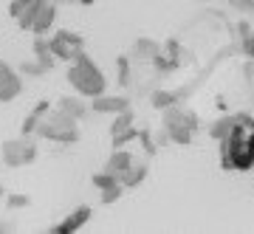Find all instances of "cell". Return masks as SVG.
<instances>
[{"instance_id":"6da1fadb","label":"cell","mask_w":254,"mask_h":234,"mask_svg":"<svg viewBox=\"0 0 254 234\" xmlns=\"http://www.w3.org/2000/svg\"><path fill=\"white\" fill-rule=\"evenodd\" d=\"M220 164L223 170H254V121L249 116H237L232 133L220 141Z\"/></svg>"},{"instance_id":"7a4b0ae2","label":"cell","mask_w":254,"mask_h":234,"mask_svg":"<svg viewBox=\"0 0 254 234\" xmlns=\"http://www.w3.org/2000/svg\"><path fill=\"white\" fill-rule=\"evenodd\" d=\"M68 82L73 85V90H76L79 96H88V99L105 93V88H108L105 73L99 71V65L93 62L91 57H85V54H79L76 59H73L71 71H68Z\"/></svg>"},{"instance_id":"3957f363","label":"cell","mask_w":254,"mask_h":234,"mask_svg":"<svg viewBox=\"0 0 254 234\" xmlns=\"http://www.w3.org/2000/svg\"><path fill=\"white\" fill-rule=\"evenodd\" d=\"M37 135H43V138H48V141L71 144V141L79 138V133H76V118L65 116V113H60V110H48L46 116H43V121L37 124Z\"/></svg>"},{"instance_id":"277c9868","label":"cell","mask_w":254,"mask_h":234,"mask_svg":"<svg viewBox=\"0 0 254 234\" xmlns=\"http://www.w3.org/2000/svg\"><path fill=\"white\" fill-rule=\"evenodd\" d=\"M195 124L198 118L192 116L190 110L184 108H167V116H164V127H167V135L173 138L175 144H190L192 141V133H195Z\"/></svg>"},{"instance_id":"5b68a950","label":"cell","mask_w":254,"mask_h":234,"mask_svg":"<svg viewBox=\"0 0 254 234\" xmlns=\"http://www.w3.org/2000/svg\"><path fill=\"white\" fill-rule=\"evenodd\" d=\"M48 48L54 59H63V62H73L79 54H85V43H82L79 34L73 31H57L51 40H48Z\"/></svg>"},{"instance_id":"8992f818","label":"cell","mask_w":254,"mask_h":234,"mask_svg":"<svg viewBox=\"0 0 254 234\" xmlns=\"http://www.w3.org/2000/svg\"><path fill=\"white\" fill-rule=\"evenodd\" d=\"M37 158V144L23 135V138H14L9 144L3 147V161L9 164V167H23V164H31Z\"/></svg>"},{"instance_id":"52a82bcc","label":"cell","mask_w":254,"mask_h":234,"mask_svg":"<svg viewBox=\"0 0 254 234\" xmlns=\"http://www.w3.org/2000/svg\"><path fill=\"white\" fill-rule=\"evenodd\" d=\"M20 90H23V79H20V73L14 71L11 65L0 62V102L17 99Z\"/></svg>"},{"instance_id":"ba28073f","label":"cell","mask_w":254,"mask_h":234,"mask_svg":"<svg viewBox=\"0 0 254 234\" xmlns=\"http://www.w3.org/2000/svg\"><path fill=\"white\" fill-rule=\"evenodd\" d=\"M54 20H57V3L54 0H43L40 9H37V14H34V20H31V28H28V31L37 34V37H43V34L51 31Z\"/></svg>"},{"instance_id":"9c48e42d","label":"cell","mask_w":254,"mask_h":234,"mask_svg":"<svg viewBox=\"0 0 254 234\" xmlns=\"http://www.w3.org/2000/svg\"><path fill=\"white\" fill-rule=\"evenodd\" d=\"M93 183H96V189L102 192V200H105V203L119 200V198H122V192H125L119 175H113V172H108V170L99 172V175H93Z\"/></svg>"},{"instance_id":"30bf717a","label":"cell","mask_w":254,"mask_h":234,"mask_svg":"<svg viewBox=\"0 0 254 234\" xmlns=\"http://www.w3.org/2000/svg\"><path fill=\"white\" fill-rule=\"evenodd\" d=\"M40 3H43V0H11L9 11H11V17L17 20L20 28H26V31L31 28V20H34Z\"/></svg>"},{"instance_id":"8fae6325","label":"cell","mask_w":254,"mask_h":234,"mask_svg":"<svg viewBox=\"0 0 254 234\" xmlns=\"http://www.w3.org/2000/svg\"><path fill=\"white\" fill-rule=\"evenodd\" d=\"M96 113H125L130 108V102L125 96H110V93H99V96H93V105H91Z\"/></svg>"},{"instance_id":"7c38bea8","label":"cell","mask_w":254,"mask_h":234,"mask_svg":"<svg viewBox=\"0 0 254 234\" xmlns=\"http://www.w3.org/2000/svg\"><path fill=\"white\" fill-rule=\"evenodd\" d=\"M88 217H91V209H88V206H82V209H76L73 215L65 217V223H57V226H54V232H60V234L76 232V229H82V226L88 223Z\"/></svg>"},{"instance_id":"4fadbf2b","label":"cell","mask_w":254,"mask_h":234,"mask_svg":"<svg viewBox=\"0 0 254 234\" xmlns=\"http://www.w3.org/2000/svg\"><path fill=\"white\" fill-rule=\"evenodd\" d=\"M57 110L60 113H65V116H71V118H85V113H88V108H85V102L79 99V96H63V99L57 102Z\"/></svg>"},{"instance_id":"5bb4252c","label":"cell","mask_w":254,"mask_h":234,"mask_svg":"<svg viewBox=\"0 0 254 234\" xmlns=\"http://www.w3.org/2000/svg\"><path fill=\"white\" fill-rule=\"evenodd\" d=\"M144 178H147V167H144L141 161H133L125 172H122V175H119V180H122V186H125V189H133V186H138Z\"/></svg>"},{"instance_id":"9a60e30c","label":"cell","mask_w":254,"mask_h":234,"mask_svg":"<svg viewBox=\"0 0 254 234\" xmlns=\"http://www.w3.org/2000/svg\"><path fill=\"white\" fill-rule=\"evenodd\" d=\"M133 161H136V158H133V155L127 153V150L116 147V153H113V155L108 158V164H105V170H108V172H113V175H122V172H125V170H127V167H130Z\"/></svg>"},{"instance_id":"2e32d148","label":"cell","mask_w":254,"mask_h":234,"mask_svg":"<svg viewBox=\"0 0 254 234\" xmlns=\"http://www.w3.org/2000/svg\"><path fill=\"white\" fill-rule=\"evenodd\" d=\"M237 116H226V118H220V121H215L212 124V138H218V141H223L229 133H232V127H235Z\"/></svg>"},{"instance_id":"e0dca14e","label":"cell","mask_w":254,"mask_h":234,"mask_svg":"<svg viewBox=\"0 0 254 234\" xmlns=\"http://www.w3.org/2000/svg\"><path fill=\"white\" fill-rule=\"evenodd\" d=\"M136 57H147V59H155L158 57V45L150 43V40H141V43L136 45V51H133Z\"/></svg>"},{"instance_id":"ac0fdd59","label":"cell","mask_w":254,"mask_h":234,"mask_svg":"<svg viewBox=\"0 0 254 234\" xmlns=\"http://www.w3.org/2000/svg\"><path fill=\"white\" fill-rule=\"evenodd\" d=\"M240 14H254V0H229Z\"/></svg>"},{"instance_id":"d6986e66","label":"cell","mask_w":254,"mask_h":234,"mask_svg":"<svg viewBox=\"0 0 254 234\" xmlns=\"http://www.w3.org/2000/svg\"><path fill=\"white\" fill-rule=\"evenodd\" d=\"M130 82V65H127V59L122 57L119 59V85H127Z\"/></svg>"},{"instance_id":"ffe728a7","label":"cell","mask_w":254,"mask_h":234,"mask_svg":"<svg viewBox=\"0 0 254 234\" xmlns=\"http://www.w3.org/2000/svg\"><path fill=\"white\" fill-rule=\"evenodd\" d=\"M243 51L254 59V34H249V31L243 34Z\"/></svg>"},{"instance_id":"44dd1931","label":"cell","mask_w":254,"mask_h":234,"mask_svg":"<svg viewBox=\"0 0 254 234\" xmlns=\"http://www.w3.org/2000/svg\"><path fill=\"white\" fill-rule=\"evenodd\" d=\"M9 206H11V209H23V206H28V198H23V195H11V198H9Z\"/></svg>"},{"instance_id":"7402d4cb","label":"cell","mask_w":254,"mask_h":234,"mask_svg":"<svg viewBox=\"0 0 254 234\" xmlns=\"http://www.w3.org/2000/svg\"><path fill=\"white\" fill-rule=\"evenodd\" d=\"M153 102L158 105V108H164V105H173V96H170V93H155Z\"/></svg>"},{"instance_id":"603a6c76","label":"cell","mask_w":254,"mask_h":234,"mask_svg":"<svg viewBox=\"0 0 254 234\" xmlns=\"http://www.w3.org/2000/svg\"><path fill=\"white\" fill-rule=\"evenodd\" d=\"M82 3H85V6H88V3H93V0H82Z\"/></svg>"}]
</instances>
